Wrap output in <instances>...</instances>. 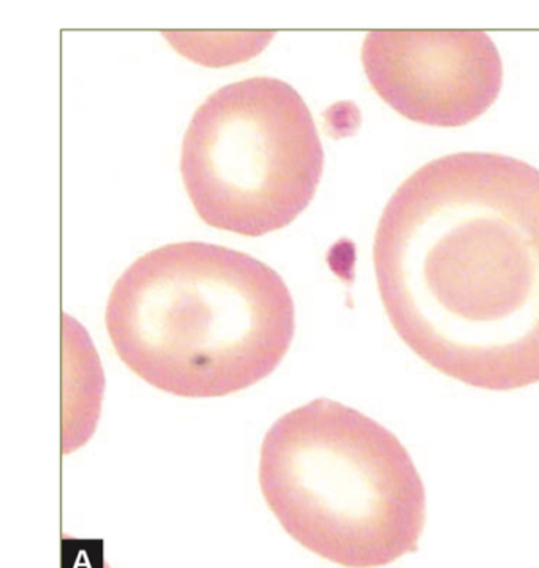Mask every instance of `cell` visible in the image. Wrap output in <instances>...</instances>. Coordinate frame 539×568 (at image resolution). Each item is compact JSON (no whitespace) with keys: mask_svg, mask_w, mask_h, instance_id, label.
Segmentation results:
<instances>
[{"mask_svg":"<svg viewBox=\"0 0 539 568\" xmlns=\"http://www.w3.org/2000/svg\"><path fill=\"white\" fill-rule=\"evenodd\" d=\"M325 151L307 103L271 77L236 81L193 114L181 176L200 219L258 237L296 221L314 200Z\"/></svg>","mask_w":539,"mask_h":568,"instance_id":"obj_4","label":"cell"},{"mask_svg":"<svg viewBox=\"0 0 539 568\" xmlns=\"http://www.w3.org/2000/svg\"><path fill=\"white\" fill-rule=\"evenodd\" d=\"M121 362L160 392L211 399L271 376L295 336L284 280L252 255L184 241L148 252L108 298Z\"/></svg>","mask_w":539,"mask_h":568,"instance_id":"obj_2","label":"cell"},{"mask_svg":"<svg viewBox=\"0 0 539 568\" xmlns=\"http://www.w3.org/2000/svg\"><path fill=\"white\" fill-rule=\"evenodd\" d=\"M394 332L424 363L475 388L539 384V170L456 152L408 176L374 237Z\"/></svg>","mask_w":539,"mask_h":568,"instance_id":"obj_1","label":"cell"},{"mask_svg":"<svg viewBox=\"0 0 539 568\" xmlns=\"http://www.w3.org/2000/svg\"><path fill=\"white\" fill-rule=\"evenodd\" d=\"M267 507L293 540L349 568L385 567L418 549L426 489L399 439L333 399L288 412L260 453Z\"/></svg>","mask_w":539,"mask_h":568,"instance_id":"obj_3","label":"cell"},{"mask_svg":"<svg viewBox=\"0 0 539 568\" xmlns=\"http://www.w3.org/2000/svg\"><path fill=\"white\" fill-rule=\"evenodd\" d=\"M360 59L383 102L433 128L481 118L504 84L500 53L481 31H372Z\"/></svg>","mask_w":539,"mask_h":568,"instance_id":"obj_5","label":"cell"}]
</instances>
